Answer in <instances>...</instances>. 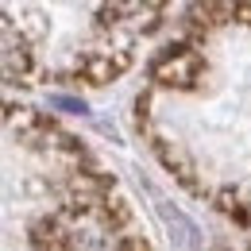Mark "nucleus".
<instances>
[{"mask_svg": "<svg viewBox=\"0 0 251 251\" xmlns=\"http://www.w3.org/2000/svg\"><path fill=\"white\" fill-rule=\"evenodd\" d=\"M155 205H158V217L166 220V228L174 232V240H178V248L182 251H193L197 248V224L193 220H186L170 201H162V197H155Z\"/></svg>", "mask_w": 251, "mask_h": 251, "instance_id": "1", "label": "nucleus"}, {"mask_svg": "<svg viewBox=\"0 0 251 251\" xmlns=\"http://www.w3.org/2000/svg\"><path fill=\"white\" fill-rule=\"evenodd\" d=\"M50 104H54V108H62V112H85V104H81V100H74V97H50Z\"/></svg>", "mask_w": 251, "mask_h": 251, "instance_id": "2", "label": "nucleus"}]
</instances>
